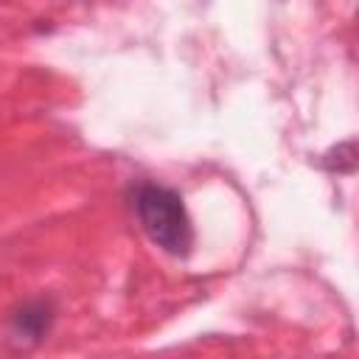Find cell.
<instances>
[{
	"instance_id": "obj_2",
	"label": "cell",
	"mask_w": 359,
	"mask_h": 359,
	"mask_svg": "<svg viewBox=\"0 0 359 359\" xmlns=\"http://www.w3.org/2000/svg\"><path fill=\"white\" fill-rule=\"evenodd\" d=\"M48 311H45V306H36V309H31V306H25L20 314H17V328L22 331V334H28V337H42V331H48Z\"/></svg>"
},
{
	"instance_id": "obj_1",
	"label": "cell",
	"mask_w": 359,
	"mask_h": 359,
	"mask_svg": "<svg viewBox=\"0 0 359 359\" xmlns=\"http://www.w3.org/2000/svg\"><path fill=\"white\" fill-rule=\"evenodd\" d=\"M135 213L146 236L168 255L185 258L194 247V227L182 196L165 185L143 182L135 188Z\"/></svg>"
}]
</instances>
